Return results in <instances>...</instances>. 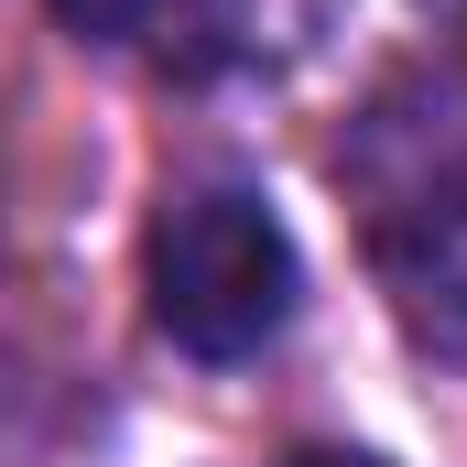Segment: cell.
Here are the masks:
<instances>
[{"instance_id": "1", "label": "cell", "mask_w": 467, "mask_h": 467, "mask_svg": "<svg viewBox=\"0 0 467 467\" xmlns=\"http://www.w3.org/2000/svg\"><path fill=\"white\" fill-rule=\"evenodd\" d=\"M141 294H152V327L185 358L229 369L294 327L305 261H294V229L250 185H185L141 239Z\"/></svg>"}, {"instance_id": "3", "label": "cell", "mask_w": 467, "mask_h": 467, "mask_svg": "<svg viewBox=\"0 0 467 467\" xmlns=\"http://www.w3.org/2000/svg\"><path fill=\"white\" fill-rule=\"evenodd\" d=\"M424 11H435V22H467V0H424Z\"/></svg>"}, {"instance_id": "2", "label": "cell", "mask_w": 467, "mask_h": 467, "mask_svg": "<svg viewBox=\"0 0 467 467\" xmlns=\"http://www.w3.org/2000/svg\"><path fill=\"white\" fill-rule=\"evenodd\" d=\"M77 33H99V44H141V55H207L218 33H229V0H55Z\"/></svg>"}]
</instances>
